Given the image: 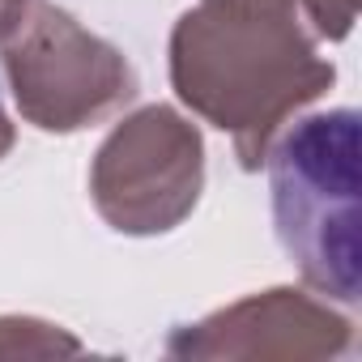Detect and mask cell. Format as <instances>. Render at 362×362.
<instances>
[{"mask_svg": "<svg viewBox=\"0 0 362 362\" xmlns=\"http://www.w3.org/2000/svg\"><path fill=\"white\" fill-rule=\"evenodd\" d=\"M86 345L39 315H0V358H77Z\"/></svg>", "mask_w": 362, "mask_h": 362, "instance_id": "cell-6", "label": "cell"}, {"mask_svg": "<svg viewBox=\"0 0 362 362\" xmlns=\"http://www.w3.org/2000/svg\"><path fill=\"white\" fill-rule=\"evenodd\" d=\"M0 73L39 132H81L124 111L141 81L132 60L52 0H22L0 18Z\"/></svg>", "mask_w": 362, "mask_h": 362, "instance_id": "cell-3", "label": "cell"}, {"mask_svg": "<svg viewBox=\"0 0 362 362\" xmlns=\"http://www.w3.org/2000/svg\"><path fill=\"white\" fill-rule=\"evenodd\" d=\"M201 192L205 136L166 103L128 111L90 158V201L115 235H170L192 218Z\"/></svg>", "mask_w": 362, "mask_h": 362, "instance_id": "cell-4", "label": "cell"}, {"mask_svg": "<svg viewBox=\"0 0 362 362\" xmlns=\"http://www.w3.org/2000/svg\"><path fill=\"white\" fill-rule=\"evenodd\" d=\"M170 90L197 119L230 136L247 175L273 136L337 81L298 0H197L166 43Z\"/></svg>", "mask_w": 362, "mask_h": 362, "instance_id": "cell-1", "label": "cell"}, {"mask_svg": "<svg viewBox=\"0 0 362 362\" xmlns=\"http://www.w3.org/2000/svg\"><path fill=\"white\" fill-rule=\"evenodd\" d=\"M298 13L320 43H341L358 22V0H298Z\"/></svg>", "mask_w": 362, "mask_h": 362, "instance_id": "cell-7", "label": "cell"}, {"mask_svg": "<svg viewBox=\"0 0 362 362\" xmlns=\"http://www.w3.org/2000/svg\"><path fill=\"white\" fill-rule=\"evenodd\" d=\"M13 5H22V0H0V18H5V13H9Z\"/></svg>", "mask_w": 362, "mask_h": 362, "instance_id": "cell-9", "label": "cell"}, {"mask_svg": "<svg viewBox=\"0 0 362 362\" xmlns=\"http://www.w3.org/2000/svg\"><path fill=\"white\" fill-rule=\"evenodd\" d=\"M18 145V128H13V119H9V111L0 107V158H9V149Z\"/></svg>", "mask_w": 362, "mask_h": 362, "instance_id": "cell-8", "label": "cell"}, {"mask_svg": "<svg viewBox=\"0 0 362 362\" xmlns=\"http://www.w3.org/2000/svg\"><path fill=\"white\" fill-rule=\"evenodd\" d=\"M273 230L307 290L362 298V119L354 107L294 115L264 153Z\"/></svg>", "mask_w": 362, "mask_h": 362, "instance_id": "cell-2", "label": "cell"}, {"mask_svg": "<svg viewBox=\"0 0 362 362\" xmlns=\"http://www.w3.org/2000/svg\"><path fill=\"white\" fill-rule=\"evenodd\" d=\"M354 349V320L315 290L273 286L209 311L197 324H179L166 337L170 358H345Z\"/></svg>", "mask_w": 362, "mask_h": 362, "instance_id": "cell-5", "label": "cell"}]
</instances>
